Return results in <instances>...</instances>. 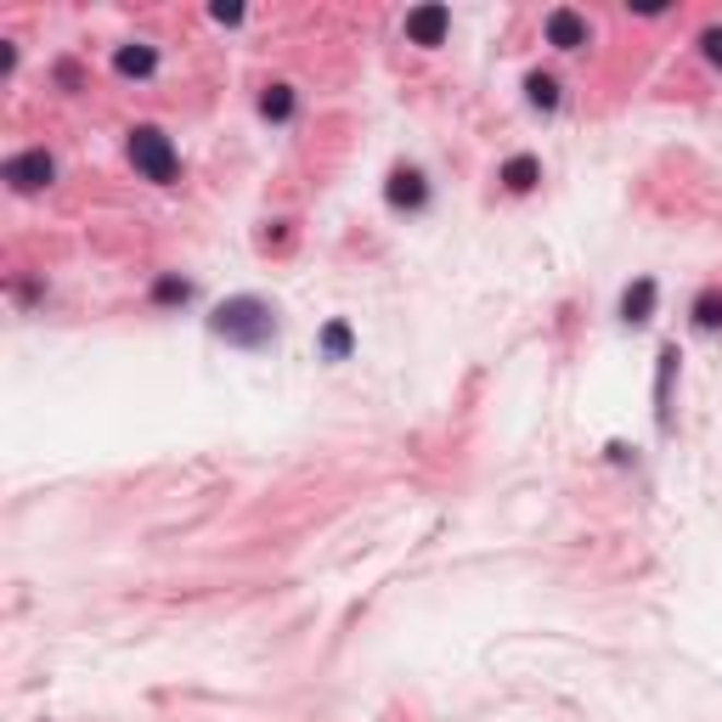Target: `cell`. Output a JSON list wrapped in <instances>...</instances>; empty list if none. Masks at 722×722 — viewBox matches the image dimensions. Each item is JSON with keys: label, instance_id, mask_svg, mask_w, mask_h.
I'll return each instance as SVG.
<instances>
[{"label": "cell", "instance_id": "6da1fadb", "mask_svg": "<svg viewBox=\"0 0 722 722\" xmlns=\"http://www.w3.org/2000/svg\"><path fill=\"white\" fill-rule=\"evenodd\" d=\"M209 334L226 339V345H238V350H266L277 339V311L260 300V293H232V300L215 305Z\"/></svg>", "mask_w": 722, "mask_h": 722}, {"label": "cell", "instance_id": "7a4b0ae2", "mask_svg": "<svg viewBox=\"0 0 722 722\" xmlns=\"http://www.w3.org/2000/svg\"><path fill=\"white\" fill-rule=\"evenodd\" d=\"M124 153H130V164H136V176H147L153 186H176V176H181V153H176V142L164 136L158 124H136V130H130Z\"/></svg>", "mask_w": 722, "mask_h": 722}, {"label": "cell", "instance_id": "3957f363", "mask_svg": "<svg viewBox=\"0 0 722 722\" xmlns=\"http://www.w3.org/2000/svg\"><path fill=\"white\" fill-rule=\"evenodd\" d=\"M0 176H7L12 192H46L57 181V158L46 147H28V153H12L7 164H0Z\"/></svg>", "mask_w": 722, "mask_h": 722}, {"label": "cell", "instance_id": "277c9868", "mask_svg": "<svg viewBox=\"0 0 722 722\" xmlns=\"http://www.w3.org/2000/svg\"><path fill=\"white\" fill-rule=\"evenodd\" d=\"M542 35H547V46H553V51H581L587 40H593V28H587V17H581V12L553 7V12H547V23H542Z\"/></svg>", "mask_w": 722, "mask_h": 722}, {"label": "cell", "instance_id": "5b68a950", "mask_svg": "<svg viewBox=\"0 0 722 722\" xmlns=\"http://www.w3.org/2000/svg\"><path fill=\"white\" fill-rule=\"evenodd\" d=\"M446 35H452V7H441V0L407 12V40H412V46H441Z\"/></svg>", "mask_w": 722, "mask_h": 722}, {"label": "cell", "instance_id": "8992f818", "mask_svg": "<svg viewBox=\"0 0 722 722\" xmlns=\"http://www.w3.org/2000/svg\"><path fill=\"white\" fill-rule=\"evenodd\" d=\"M384 198L389 209H423L430 204V181H423V170H396L384 181Z\"/></svg>", "mask_w": 722, "mask_h": 722}, {"label": "cell", "instance_id": "52a82bcc", "mask_svg": "<svg viewBox=\"0 0 722 722\" xmlns=\"http://www.w3.org/2000/svg\"><path fill=\"white\" fill-rule=\"evenodd\" d=\"M661 368H654V423L672 430V373H677V345H661Z\"/></svg>", "mask_w": 722, "mask_h": 722}, {"label": "cell", "instance_id": "ba28073f", "mask_svg": "<svg viewBox=\"0 0 722 722\" xmlns=\"http://www.w3.org/2000/svg\"><path fill=\"white\" fill-rule=\"evenodd\" d=\"M654 300H661V288H654V277H638V282H627V293H621V322L643 327V322L654 316Z\"/></svg>", "mask_w": 722, "mask_h": 722}, {"label": "cell", "instance_id": "9c48e42d", "mask_svg": "<svg viewBox=\"0 0 722 722\" xmlns=\"http://www.w3.org/2000/svg\"><path fill=\"white\" fill-rule=\"evenodd\" d=\"M113 69H119L124 80H153L158 51H153L147 40H130V46H119V51H113Z\"/></svg>", "mask_w": 722, "mask_h": 722}, {"label": "cell", "instance_id": "30bf717a", "mask_svg": "<svg viewBox=\"0 0 722 722\" xmlns=\"http://www.w3.org/2000/svg\"><path fill=\"white\" fill-rule=\"evenodd\" d=\"M497 181L508 186V192H531L537 181H542V158H531V153H514L503 170H497Z\"/></svg>", "mask_w": 722, "mask_h": 722}, {"label": "cell", "instance_id": "8fae6325", "mask_svg": "<svg viewBox=\"0 0 722 722\" xmlns=\"http://www.w3.org/2000/svg\"><path fill=\"white\" fill-rule=\"evenodd\" d=\"M316 345H322V361H345V356L356 350V334H350V322H339V316H334V322L322 327V339H316Z\"/></svg>", "mask_w": 722, "mask_h": 722}, {"label": "cell", "instance_id": "7c38bea8", "mask_svg": "<svg viewBox=\"0 0 722 722\" xmlns=\"http://www.w3.org/2000/svg\"><path fill=\"white\" fill-rule=\"evenodd\" d=\"M525 103H531L537 113H553V108H559V80H553V74H531V80H525Z\"/></svg>", "mask_w": 722, "mask_h": 722}, {"label": "cell", "instance_id": "4fadbf2b", "mask_svg": "<svg viewBox=\"0 0 722 722\" xmlns=\"http://www.w3.org/2000/svg\"><path fill=\"white\" fill-rule=\"evenodd\" d=\"M260 119L288 124L293 119V85H266V96H260Z\"/></svg>", "mask_w": 722, "mask_h": 722}, {"label": "cell", "instance_id": "5bb4252c", "mask_svg": "<svg viewBox=\"0 0 722 722\" xmlns=\"http://www.w3.org/2000/svg\"><path fill=\"white\" fill-rule=\"evenodd\" d=\"M186 300H192V282H186V277L164 272V277L153 282V305H186Z\"/></svg>", "mask_w": 722, "mask_h": 722}, {"label": "cell", "instance_id": "9a60e30c", "mask_svg": "<svg viewBox=\"0 0 722 722\" xmlns=\"http://www.w3.org/2000/svg\"><path fill=\"white\" fill-rule=\"evenodd\" d=\"M695 327H700V334H717V327H722V293L717 288H706L695 300Z\"/></svg>", "mask_w": 722, "mask_h": 722}, {"label": "cell", "instance_id": "2e32d148", "mask_svg": "<svg viewBox=\"0 0 722 722\" xmlns=\"http://www.w3.org/2000/svg\"><path fill=\"white\" fill-rule=\"evenodd\" d=\"M700 51H706L711 69H722V28H706V35H700Z\"/></svg>", "mask_w": 722, "mask_h": 722}, {"label": "cell", "instance_id": "e0dca14e", "mask_svg": "<svg viewBox=\"0 0 722 722\" xmlns=\"http://www.w3.org/2000/svg\"><path fill=\"white\" fill-rule=\"evenodd\" d=\"M209 17L232 28V23H243V7H226V0H220V7H209Z\"/></svg>", "mask_w": 722, "mask_h": 722}]
</instances>
